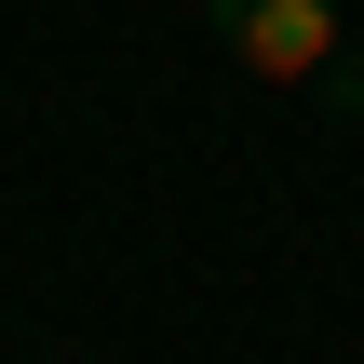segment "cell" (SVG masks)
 I'll return each mask as SVG.
<instances>
[{
	"mask_svg": "<svg viewBox=\"0 0 364 364\" xmlns=\"http://www.w3.org/2000/svg\"><path fill=\"white\" fill-rule=\"evenodd\" d=\"M203 27H216V54H230L243 81H270V95H324L338 122L364 108V68H351L338 0H203Z\"/></svg>",
	"mask_w": 364,
	"mask_h": 364,
	"instance_id": "1",
	"label": "cell"
}]
</instances>
